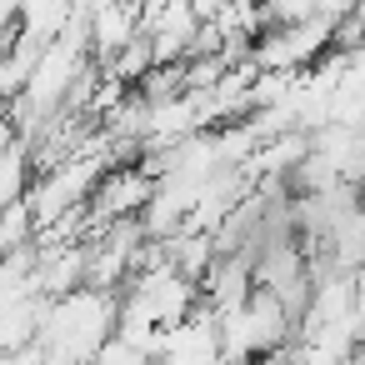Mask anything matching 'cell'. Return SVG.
Here are the masks:
<instances>
[{"label": "cell", "mask_w": 365, "mask_h": 365, "mask_svg": "<svg viewBox=\"0 0 365 365\" xmlns=\"http://www.w3.org/2000/svg\"><path fill=\"white\" fill-rule=\"evenodd\" d=\"M0 115H11V106H6V96H0Z\"/></svg>", "instance_id": "obj_1"}]
</instances>
